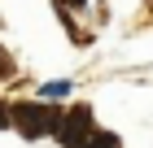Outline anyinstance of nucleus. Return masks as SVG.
Listing matches in <instances>:
<instances>
[{
	"mask_svg": "<svg viewBox=\"0 0 153 148\" xmlns=\"http://www.w3.org/2000/svg\"><path fill=\"white\" fill-rule=\"evenodd\" d=\"M9 122H18V131H22L26 139H39V135H48V131H57V109L26 100V105H13L9 109Z\"/></svg>",
	"mask_w": 153,
	"mask_h": 148,
	"instance_id": "obj_1",
	"label": "nucleus"
},
{
	"mask_svg": "<svg viewBox=\"0 0 153 148\" xmlns=\"http://www.w3.org/2000/svg\"><path fill=\"white\" fill-rule=\"evenodd\" d=\"M4 126H9V105L0 100V131H4Z\"/></svg>",
	"mask_w": 153,
	"mask_h": 148,
	"instance_id": "obj_4",
	"label": "nucleus"
},
{
	"mask_svg": "<svg viewBox=\"0 0 153 148\" xmlns=\"http://www.w3.org/2000/svg\"><path fill=\"white\" fill-rule=\"evenodd\" d=\"M53 135L66 148H83V139L92 135V109H88V105H74L66 118H57V131H53Z\"/></svg>",
	"mask_w": 153,
	"mask_h": 148,
	"instance_id": "obj_2",
	"label": "nucleus"
},
{
	"mask_svg": "<svg viewBox=\"0 0 153 148\" xmlns=\"http://www.w3.org/2000/svg\"><path fill=\"white\" fill-rule=\"evenodd\" d=\"M83 148H118V135H109V131H92V135L83 139Z\"/></svg>",
	"mask_w": 153,
	"mask_h": 148,
	"instance_id": "obj_3",
	"label": "nucleus"
},
{
	"mask_svg": "<svg viewBox=\"0 0 153 148\" xmlns=\"http://www.w3.org/2000/svg\"><path fill=\"white\" fill-rule=\"evenodd\" d=\"M0 74H9V52L0 48Z\"/></svg>",
	"mask_w": 153,
	"mask_h": 148,
	"instance_id": "obj_5",
	"label": "nucleus"
}]
</instances>
